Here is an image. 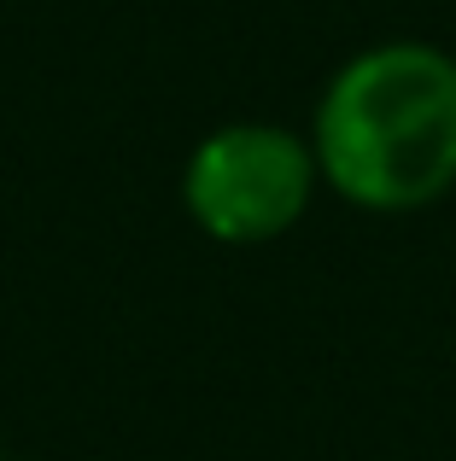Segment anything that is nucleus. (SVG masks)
<instances>
[{
	"label": "nucleus",
	"mask_w": 456,
	"mask_h": 461,
	"mask_svg": "<svg viewBox=\"0 0 456 461\" xmlns=\"http://www.w3.org/2000/svg\"><path fill=\"white\" fill-rule=\"evenodd\" d=\"M316 169L363 211H415L456 187V59L427 41L357 53L316 105Z\"/></svg>",
	"instance_id": "1"
},
{
	"label": "nucleus",
	"mask_w": 456,
	"mask_h": 461,
	"mask_svg": "<svg viewBox=\"0 0 456 461\" xmlns=\"http://www.w3.org/2000/svg\"><path fill=\"white\" fill-rule=\"evenodd\" d=\"M316 152L298 135L269 123H228L217 135L199 140L187 158V211L211 240L228 246H258L275 240L305 216L310 193H316Z\"/></svg>",
	"instance_id": "2"
}]
</instances>
